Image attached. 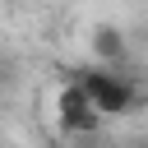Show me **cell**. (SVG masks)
I'll use <instances>...</instances> for the list:
<instances>
[{
  "instance_id": "obj_2",
  "label": "cell",
  "mask_w": 148,
  "mask_h": 148,
  "mask_svg": "<svg viewBox=\"0 0 148 148\" xmlns=\"http://www.w3.org/2000/svg\"><path fill=\"white\" fill-rule=\"evenodd\" d=\"M56 111H60V125H65L74 139H92V134L102 130V111L92 106V97H88V88H83L79 79L60 88V97H56Z\"/></svg>"
},
{
  "instance_id": "obj_4",
  "label": "cell",
  "mask_w": 148,
  "mask_h": 148,
  "mask_svg": "<svg viewBox=\"0 0 148 148\" xmlns=\"http://www.w3.org/2000/svg\"><path fill=\"white\" fill-rule=\"evenodd\" d=\"M0 83H5V65H0Z\"/></svg>"
},
{
  "instance_id": "obj_1",
  "label": "cell",
  "mask_w": 148,
  "mask_h": 148,
  "mask_svg": "<svg viewBox=\"0 0 148 148\" xmlns=\"http://www.w3.org/2000/svg\"><path fill=\"white\" fill-rule=\"evenodd\" d=\"M74 79L88 88V97H92V106H97L102 116H130V111L139 106V88H134L116 65H88V69H79Z\"/></svg>"
},
{
  "instance_id": "obj_3",
  "label": "cell",
  "mask_w": 148,
  "mask_h": 148,
  "mask_svg": "<svg viewBox=\"0 0 148 148\" xmlns=\"http://www.w3.org/2000/svg\"><path fill=\"white\" fill-rule=\"evenodd\" d=\"M92 51L102 65H125V32L120 28H97L92 32Z\"/></svg>"
}]
</instances>
